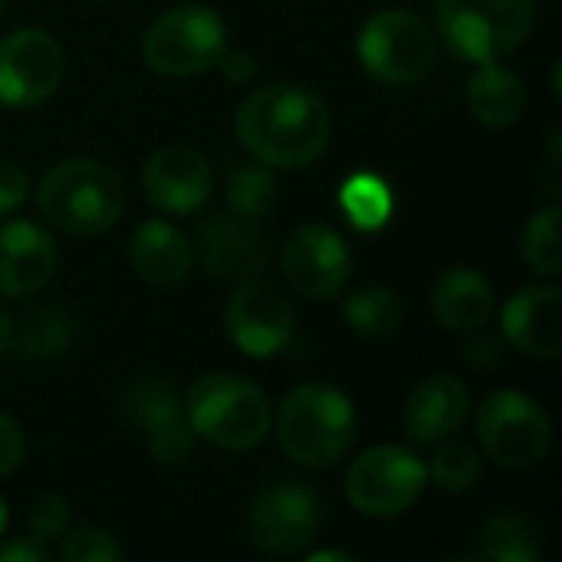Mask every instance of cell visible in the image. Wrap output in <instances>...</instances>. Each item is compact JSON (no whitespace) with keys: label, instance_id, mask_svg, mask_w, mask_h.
Returning <instances> with one entry per match:
<instances>
[{"label":"cell","instance_id":"1","mask_svg":"<svg viewBox=\"0 0 562 562\" xmlns=\"http://www.w3.org/2000/svg\"><path fill=\"white\" fill-rule=\"evenodd\" d=\"M329 109L300 82H277L250 92L237 112L240 145L270 168L313 165L329 145Z\"/></svg>","mask_w":562,"mask_h":562},{"label":"cell","instance_id":"2","mask_svg":"<svg viewBox=\"0 0 562 562\" xmlns=\"http://www.w3.org/2000/svg\"><path fill=\"white\" fill-rule=\"evenodd\" d=\"M36 204L53 227L76 237H92L119 224L125 211V188L109 165L69 158L43 175Z\"/></svg>","mask_w":562,"mask_h":562},{"label":"cell","instance_id":"3","mask_svg":"<svg viewBox=\"0 0 562 562\" xmlns=\"http://www.w3.org/2000/svg\"><path fill=\"white\" fill-rule=\"evenodd\" d=\"M277 438L293 461L306 468H333L356 441V408L333 385H300L277 412Z\"/></svg>","mask_w":562,"mask_h":562},{"label":"cell","instance_id":"4","mask_svg":"<svg viewBox=\"0 0 562 562\" xmlns=\"http://www.w3.org/2000/svg\"><path fill=\"white\" fill-rule=\"evenodd\" d=\"M184 418L198 438L224 451H250L270 435L267 395L240 375H204L184 398Z\"/></svg>","mask_w":562,"mask_h":562},{"label":"cell","instance_id":"5","mask_svg":"<svg viewBox=\"0 0 562 562\" xmlns=\"http://www.w3.org/2000/svg\"><path fill=\"white\" fill-rule=\"evenodd\" d=\"M438 33L471 63L510 56L537 20V0H438Z\"/></svg>","mask_w":562,"mask_h":562},{"label":"cell","instance_id":"6","mask_svg":"<svg viewBox=\"0 0 562 562\" xmlns=\"http://www.w3.org/2000/svg\"><path fill=\"white\" fill-rule=\"evenodd\" d=\"M224 49H227L224 20L204 3H181L175 10H165L161 16L151 20V26L142 36L145 63L155 72L175 79L217 66Z\"/></svg>","mask_w":562,"mask_h":562},{"label":"cell","instance_id":"7","mask_svg":"<svg viewBox=\"0 0 562 562\" xmlns=\"http://www.w3.org/2000/svg\"><path fill=\"white\" fill-rule=\"evenodd\" d=\"M359 59L379 82L408 86L435 69L438 40L422 16L408 10H379L359 33Z\"/></svg>","mask_w":562,"mask_h":562},{"label":"cell","instance_id":"8","mask_svg":"<svg viewBox=\"0 0 562 562\" xmlns=\"http://www.w3.org/2000/svg\"><path fill=\"white\" fill-rule=\"evenodd\" d=\"M477 441L484 454L501 468H533L547 458L553 428L547 412L524 392H494L477 408Z\"/></svg>","mask_w":562,"mask_h":562},{"label":"cell","instance_id":"9","mask_svg":"<svg viewBox=\"0 0 562 562\" xmlns=\"http://www.w3.org/2000/svg\"><path fill=\"white\" fill-rule=\"evenodd\" d=\"M428 484V464L398 448L382 445L359 454L346 474V497L366 517H398L415 507Z\"/></svg>","mask_w":562,"mask_h":562},{"label":"cell","instance_id":"10","mask_svg":"<svg viewBox=\"0 0 562 562\" xmlns=\"http://www.w3.org/2000/svg\"><path fill=\"white\" fill-rule=\"evenodd\" d=\"M323 530V504L303 484H277L257 494L247 514V533L270 557L303 553Z\"/></svg>","mask_w":562,"mask_h":562},{"label":"cell","instance_id":"11","mask_svg":"<svg viewBox=\"0 0 562 562\" xmlns=\"http://www.w3.org/2000/svg\"><path fill=\"white\" fill-rule=\"evenodd\" d=\"M66 72L63 46L36 26L0 40V105L30 109L46 102Z\"/></svg>","mask_w":562,"mask_h":562},{"label":"cell","instance_id":"12","mask_svg":"<svg viewBox=\"0 0 562 562\" xmlns=\"http://www.w3.org/2000/svg\"><path fill=\"white\" fill-rule=\"evenodd\" d=\"M286 283L306 300H333L346 290L352 273V257L346 240L326 224L296 227L280 254Z\"/></svg>","mask_w":562,"mask_h":562},{"label":"cell","instance_id":"13","mask_svg":"<svg viewBox=\"0 0 562 562\" xmlns=\"http://www.w3.org/2000/svg\"><path fill=\"white\" fill-rule=\"evenodd\" d=\"M224 323H227V336L240 352L254 359H267L277 356L293 339L296 313L283 290L254 277L244 280V286L231 296Z\"/></svg>","mask_w":562,"mask_h":562},{"label":"cell","instance_id":"14","mask_svg":"<svg viewBox=\"0 0 562 562\" xmlns=\"http://www.w3.org/2000/svg\"><path fill=\"white\" fill-rule=\"evenodd\" d=\"M142 188L155 207L168 214H191L207 201L214 175L207 158L191 145H165L145 161Z\"/></svg>","mask_w":562,"mask_h":562},{"label":"cell","instance_id":"15","mask_svg":"<svg viewBox=\"0 0 562 562\" xmlns=\"http://www.w3.org/2000/svg\"><path fill=\"white\" fill-rule=\"evenodd\" d=\"M198 254L211 277L237 283L260 277L270 260L267 237L254 227V221L237 214H211L201 221Z\"/></svg>","mask_w":562,"mask_h":562},{"label":"cell","instance_id":"16","mask_svg":"<svg viewBox=\"0 0 562 562\" xmlns=\"http://www.w3.org/2000/svg\"><path fill=\"white\" fill-rule=\"evenodd\" d=\"M56 240L33 221H10L0 227V293L26 300L40 293L56 273Z\"/></svg>","mask_w":562,"mask_h":562},{"label":"cell","instance_id":"17","mask_svg":"<svg viewBox=\"0 0 562 562\" xmlns=\"http://www.w3.org/2000/svg\"><path fill=\"white\" fill-rule=\"evenodd\" d=\"M504 339L537 359L562 352V293L557 286H524L501 313Z\"/></svg>","mask_w":562,"mask_h":562},{"label":"cell","instance_id":"18","mask_svg":"<svg viewBox=\"0 0 562 562\" xmlns=\"http://www.w3.org/2000/svg\"><path fill=\"white\" fill-rule=\"evenodd\" d=\"M471 412V395L454 375L425 379L405 405V431L415 445H438L451 438Z\"/></svg>","mask_w":562,"mask_h":562},{"label":"cell","instance_id":"19","mask_svg":"<svg viewBox=\"0 0 562 562\" xmlns=\"http://www.w3.org/2000/svg\"><path fill=\"white\" fill-rule=\"evenodd\" d=\"M494 286L484 273L471 267H451L431 286V313L451 333L484 329L494 313Z\"/></svg>","mask_w":562,"mask_h":562},{"label":"cell","instance_id":"20","mask_svg":"<svg viewBox=\"0 0 562 562\" xmlns=\"http://www.w3.org/2000/svg\"><path fill=\"white\" fill-rule=\"evenodd\" d=\"M191 244L171 221H145L132 234V267L155 286H178L191 270Z\"/></svg>","mask_w":562,"mask_h":562},{"label":"cell","instance_id":"21","mask_svg":"<svg viewBox=\"0 0 562 562\" xmlns=\"http://www.w3.org/2000/svg\"><path fill=\"white\" fill-rule=\"evenodd\" d=\"M527 105V86L524 79L497 63H481V69L468 82V109L477 122L491 128H504L520 119Z\"/></svg>","mask_w":562,"mask_h":562},{"label":"cell","instance_id":"22","mask_svg":"<svg viewBox=\"0 0 562 562\" xmlns=\"http://www.w3.org/2000/svg\"><path fill=\"white\" fill-rule=\"evenodd\" d=\"M7 346L13 349L16 359H26V362L56 359L69 346V319H66V313H59L56 306H46V303L26 306L10 319Z\"/></svg>","mask_w":562,"mask_h":562},{"label":"cell","instance_id":"23","mask_svg":"<svg viewBox=\"0 0 562 562\" xmlns=\"http://www.w3.org/2000/svg\"><path fill=\"white\" fill-rule=\"evenodd\" d=\"M477 560L491 562H533L540 560V533L527 514L504 510L491 517L481 530Z\"/></svg>","mask_w":562,"mask_h":562},{"label":"cell","instance_id":"24","mask_svg":"<svg viewBox=\"0 0 562 562\" xmlns=\"http://www.w3.org/2000/svg\"><path fill=\"white\" fill-rule=\"evenodd\" d=\"M352 333L366 339H389L402 326V300L389 286H366L342 303Z\"/></svg>","mask_w":562,"mask_h":562},{"label":"cell","instance_id":"25","mask_svg":"<svg viewBox=\"0 0 562 562\" xmlns=\"http://www.w3.org/2000/svg\"><path fill=\"white\" fill-rule=\"evenodd\" d=\"M277 191H280V184H277L270 165H263V161L234 168L227 175V184H224V198H227L231 214L247 217V221L267 217L277 204Z\"/></svg>","mask_w":562,"mask_h":562},{"label":"cell","instance_id":"26","mask_svg":"<svg viewBox=\"0 0 562 562\" xmlns=\"http://www.w3.org/2000/svg\"><path fill=\"white\" fill-rule=\"evenodd\" d=\"M342 211L359 231H375L392 214V194L382 178L375 175H356L342 184Z\"/></svg>","mask_w":562,"mask_h":562},{"label":"cell","instance_id":"27","mask_svg":"<svg viewBox=\"0 0 562 562\" xmlns=\"http://www.w3.org/2000/svg\"><path fill=\"white\" fill-rule=\"evenodd\" d=\"M560 221L562 211L553 204L547 211H537L530 217V224L524 227V240H520V250H524V260L543 273V277H557L562 270V250H560Z\"/></svg>","mask_w":562,"mask_h":562},{"label":"cell","instance_id":"28","mask_svg":"<svg viewBox=\"0 0 562 562\" xmlns=\"http://www.w3.org/2000/svg\"><path fill=\"white\" fill-rule=\"evenodd\" d=\"M181 412L184 408L178 402V392L165 379H138L128 389V395H125V415H128V422L138 425V428H145V431L155 428V425H161L165 418L181 415Z\"/></svg>","mask_w":562,"mask_h":562},{"label":"cell","instance_id":"29","mask_svg":"<svg viewBox=\"0 0 562 562\" xmlns=\"http://www.w3.org/2000/svg\"><path fill=\"white\" fill-rule=\"evenodd\" d=\"M428 474L445 494H464L481 481V458L474 448L445 438V441H438Z\"/></svg>","mask_w":562,"mask_h":562},{"label":"cell","instance_id":"30","mask_svg":"<svg viewBox=\"0 0 562 562\" xmlns=\"http://www.w3.org/2000/svg\"><path fill=\"white\" fill-rule=\"evenodd\" d=\"M191 448H194V431H191L184 412L148 428V454L165 468H181L191 458Z\"/></svg>","mask_w":562,"mask_h":562},{"label":"cell","instance_id":"31","mask_svg":"<svg viewBox=\"0 0 562 562\" xmlns=\"http://www.w3.org/2000/svg\"><path fill=\"white\" fill-rule=\"evenodd\" d=\"M63 547H59V560L66 562H119L125 560V550L119 547V540L105 530H92V527H79V530H66L63 533Z\"/></svg>","mask_w":562,"mask_h":562},{"label":"cell","instance_id":"32","mask_svg":"<svg viewBox=\"0 0 562 562\" xmlns=\"http://www.w3.org/2000/svg\"><path fill=\"white\" fill-rule=\"evenodd\" d=\"M69 501L66 497H59V494H43V497H36L33 501V507H30V530H33V537L40 540V543H46V540H59L66 530H69Z\"/></svg>","mask_w":562,"mask_h":562},{"label":"cell","instance_id":"33","mask_svg":"<svg viewBox=\"0 0 562 562\" xmlns=\"http://www.w3.org/2000/svg\"><path fill=\"white\" fill-rule=\"evenodd\" d=\"M26 191H30V181H26L23 168L0 158V214L16 211L26 201Z\"/></svg>","mask_w":562,"mask_h":562},{"label":"cell","instance_id":"34","mask_svg":"<svg viewBox=\"0 0 562 562\" xmlns=\"http://www.w3.org/2000/svg\"><path fill=\"white\" fill-rule=\"evenodd\" d=\"M20 461H23V431L10 415L0 412V477L16 471Z\"/></svg>","mask_w":562,"mask_h":562},{"label":"cell","instance_id":"35","mask_svg":"<svg viewBox=\"0 0 562 562\" xmlns=\"http://www.w3.org/2000/svg\"><path fill=\"white\" fill-rule=\"evenodd\" d=\"M464 359L474 366V369H491L497 359H501V342L481 329H474V339L464 346Z\"/></svg>","mask_w":562,"mask_h":562},{"label":"cell","instance_id":"36","mask_svg":"<svg viewBox=\"0 0 562 562\" xmlns=\"http://www.w3.org/2000/svg\"><path fill=\"white\" fill-rule=\"evenodd\" d=\"M49 550L36 537H20L0 547V562H46Z\"/></svg>","mask_w":562,"mask_h":562},{"label":"cell","instance_id":"37","mask_svg":"<svg viewBox=\"0 0 562 562\" xmlns=\"http://www.w3.org/2000/svg\"><path fill=\"white\" fill-rule=\"evenodd\" d=\"M217 66L227 76V82H234V86H240L254 76V59H250V53H240V49H224Z\"/></svg>","mask_w":562,"mask_h":562},{"label":"cell","instance_id":"38","mask_svg":"<svg viewBox=\"0 0 562 562\" xmlns=\"http://www.w3.org/2000/svg\"><path fill=\"white\" fill-rule=\"evenodd\" d=\"M310 562H326V560H339V562H352V557H346V553H333V550H323V553H310L306 557Z\"/></svg>","mask_w":562,"mask_h":562},{"label":"cell","instance_id":"39","mask_svg":"<svg viewBox=\"0 0 562 562\" xmlns=\"http://www.w3.org/2000/svg\"><path fill=\"white\" fill-rule=\"evenodd\" d=\"M7 339H10V316H7L3 306H0V352L7 349Z\"/></svg>","mask_w":562,"mask_h":562},{"label":"cell","instance_id":"40","mask_svg":"<svg viewBox=\"0 0 562 562\" xmlns=\"http://www.w3.org/2000/svg\"><path fill=\"white\" fill-rule=\"evenodd\" d=\"M7 530V507H3V501H0V533Z\"/></svg>","mask_w":562,"mask_h":562},{"label":"cell","instance_id":"41","mask_svg":"<svg viewBox=\"0 0 562 562\" xmlns=\"http://www.w3.org/2000/svg\"><path fill=\"white\" fill-rule=\"evenodd\" d=\"M0 10H3V0H0Z\"/></svg>","mask_w":562,"mask_h":562}]
</instances>
